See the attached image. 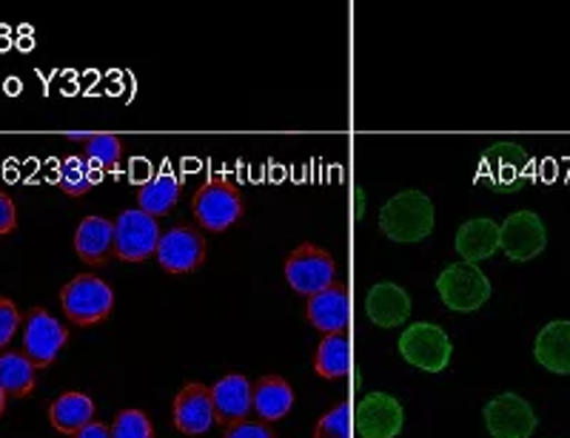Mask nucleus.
<instances>
[{"label":"nucleus","instance_id":"nucleus-1","mask_svg":"<svg viewBox=\"0 0 570 438\" xmlns=\"http://www.w3.org/2000/svg\"><path fill=\"white\" fill-rule=\"evenodd\" d=\"M434 202L428 200V193L422 191H400L391 197L380 211V231L391 239V242H402V246H414L422 239L431 237L434 231Z\"/></svg>","mask_w":570,"mask_h":438},{"label":"nucleus","instance_id":"nucleus-2","mask_svg":"<svg viewBox=\"0 0 570 438\" xmlns=\"http://www.w3.org/2000/svg\"><path fill=\"white\" fill-rule=\"evenodd\" d=\"M60 302H63V313L69 316L71 325L91 328V325L109 319L111 308H115V290L95 273H83L60 290Z\"/></svg>","mask_w":570,"mask_h":438},{"label":"nucleus","instance_id":"nucleus-3","mask_svg":"<svg viewBox=\"0 0 570 438\" xmlns=\"http://www.w3.org/2000/svg\"><path fill=\"white\" fill-rule=\"evenodd\" d=\"M191 211L206 231L223 233L246 213V200L232 180L214 177V180L203 182L200 191L195 193Z\"/></svg>","mask_w":570,"mask_h":438},{"label":"nucleus","instance_id":"nucleus-4","mask_svg":"<svg viewBox=\"0 0 570 438\" xmlns=\"http://www.w3.org/2000/svg\"><path fill=\"white\" fill-rule=\"evenodd\" d=\"M436 293L442 305L456 313H473L491 299V282L476 265L454 262L436 277Z\"/></svg>","mask_w":570,"mask_h":438},{"label":"nucleus","instance_id":"nucleus-5","mask_svg":"<svg viewBox=\"0 0 570 438\" xmlns=\"http://www.w3.org/2000/svg\"><path fill=\"white\" fill-rule=\"evenodd\" d=\"M531 177V157L517 142H497L482 155L480 182L497 193H519Z\"/></svg>","mask_w":570,"mask_h":438},{"label":"nucleus","instance_id":"nucleus-6","mask_svg":"<svg viewBox=\"0 0 570 438\" xmlns=\"http://www.w3.org/2000/svg\"><path fill=\"white\" fill-rule=\"evenodd\" d=\"M454 354L451 336L434 322H416L400 336V356L411 368L428 370V374H442Z\"/></svg>","mask_w":570,"mask_h":438},{"label":"nucleus","instance_id":"nucleus-7","mask_svg":"<svg viewBox=\"0 0 570 438\" xmlns=\"http://www.w3.org/2000/svg\"><path fill=\"white\" fill-rule=\"evenodd\" d=\"M337 277V265L325 253L323 248L305 242V246L294 248V253L285 259V279L292 285L294 293L312 299L320 290L331 288Z\"/></svg>","mask_w":570,"mask_h":438},{"label":"nucleus","instance_id":"nucleus-8","mask_svg":"<svg viewBox=\"0 0 570 438\" xmlns=\"http://www.w3.org/2000/svg\"><path fill=\"white\" fill-rule=\"evenodd\" d=\"M160 226L157 219L142 213L140 208L124 211L115 219V257L124 262H146L160 246Z\"/></svg>","mask_w":570,"mask_h":438},{"label":"nucleus","instance_id":"nucleus-9","mask_svg":"<svg viewBox=\"0 0 570 438\" xmlns=\"http://www.w3.org/2000/svg\"><path fill=\"white\" fill-rule=\"evenodd\" d=\"M69 330L63 322H58L46 308H32L27 313V325H23V354L32 361L35 370L49 368L58 359L60 350L66 348Z\"/></svg>","mask_w":570,"mask_h":438},{"label":"nucleus","instance_id":"nucleus-10","mask_svg":"<svg viewBox=\"0 0 570 438\" xmlns=\"http://www.w3.org/2000/svg\"><path fill=\"white\" fill-rule=\"evenodd\" d=\"M548 246V231L539 213L517 211L499 226V251L513 262H531Z\"/></svg>","mask_w":570,"mask_h":438},{"label":"nucleus","instance_id":"nucleus-11","mask_svg":"<svg viewBox=\"0 0 570 438\" xmlns=\"http://www.w3.org/2000/svg\"><path fill=\"white\" fill-rule=\"evenodd\" d=\"M157 262L166 273H191L206 262V239L195 226H177L160 237Z\"/></svg>","mask_w":570,"mask_h":438},{"label":"nucleus","instance_id":"nucleus-12","mask_svg":"<svg viewBox=\"0 0 570 438\" xmlns=\"http://www.w3.org/2000/svg\"><path fill=\"white\" fill-rule=\"evenodd\" d=\"M482 419L493 438H528L537 430V412L517 394H502L488 401Z\"/></svg>","mask_w":570,"mask_h":438},{"label":"nucleus","instance_id":"nucleus-13","mask_svg":"<svg viewBox=\"0 0 570 438\" xmlns=\"http://www.w3.org/2000/svg\"><path fill=\"white\" fill-rule=\"evenodd\" d=\"M405 425V410L389 394H368L356 405V432L363 438H396Z\"/></svg>","mask_w":570,"mask_h":438},{"label":"nucleus","instance_id":"nucleus-14","mask_svg":"<svg viewBox=\"0 0 570 438\" xmlns=\"http://www.w3.org/2000/svg\"><path fill=\"white\" fill-rule=\"evenodd\" d=\"M254 385L243 374L223 376L217 385L212 387L214 401V421H220L223 427H234L246 421L248 412L254 410Z\"/></svg>","mask_w":570,"mask_h":438},{"label":"nucleus","instance_id":"nucleus-15","mask_svg":"<svg viewBox=\"0 0 570 438\" xmlns=\"http://www.w3.org/2000/svg\"><path fill=\"white\" fill-rule=\"evenodd\" d=\"M175 425L186 436H203L214 425L212 387L200 381H188L175 399Z\"/></svg>","mask_w":570,"mask_h":438},{"label":"nucleus","instance_id":"nucleus-16","mask_svg":"<svg viewBox=\"0 0 570 438\" xmlns=\"http://www.w3.org/2000/svg\"><path fill=\"white\" fill-rule=\"evenodd\" d=\"M365 313L376 328H400L402 322H409L411 316L409 290L394 282L374 285L365 297Z\"/></svg>","mask_w":570,"mask_h":438},{"label":"nucleus","instance_id":"nucleus-17","mask_svg":"<svg viewBox=\"0 0 570 438\" xmlns=\"http://www.w3.org/2000/svg\"><path fill=\"white\" fill-rule=\"evenodd\" d=\"M305 319L325 336H343V330L348 328V297L343 285H331L314 293L305 305Z\"/></svg>","mask_w":570,"mask_h":438},{"label":"nucleus","instance_id":"nucleus-18","mask_svg":"<svg viewBox=\"0 0 570 438\" xmlns=\"http://www.w3.org/2000/svg\"><path fill=\"white\" fill-rule=\"evenodd\" d=\"M454 246L460 251L462 262L480 265L499 251V226L488 217H476L462 222L454 237Z\"/></svg>","mask_w":570,"mask_h":438},{"label":"nucleus","instance_id":"nucleus-19","mask_svg":"<svg viewBox=\"0 0 570 438\" xmlns=\"http://www.w3.org/2000/svg\"><path fill=\"white\" fill-rule=\"evenodd\" d=\"M75 253L86 265H106L115 257V222L106 217H86L75 231Z\"/></svg>","mask_w":570,"mask_h":438},{"label":"nucleus","instance_id":"nucleus-20","mask_svg":"<svg viewBox=\"0 0 570 438\" xmlns=\"http://www.w3.org/2000/svg\"><path fill=\"white\" fill-rule=\"evenodd\" d=\"M533 356L544 370L557 376H570V319H557L539 330L533 342Z\"/></svg>","mask_w":570,"mask_h":438},{"label":"nucleus","instance_id":"nucleus-21","mask_svg":"<svg viewBox=\"0 0 570 438\" xmlns=\"http://www.w3.org/2000/svg\"><path fill=\"white\" fill-rule=\"evenodd\" d=\"M252 399H254V412L259 416V421L268 425V421H279L292 412L294 390L283 376H263L259 381H254Z\"/></svg>","mask_w":570,"mask_h":438},{"label":"nucleus","instance_id":"nucleus-22","mask_svg":"<svg viewBox=\"0 0 570 438\" xmlns=\"http://www.w3.org/2000/svg\"><path fill=\"white\" fill-rule=\"evenodd\" d=\"M180 177L171 175V171H163V175L151 177V180H146L137 188V208L155 219L166 217L177 206V200H180Z\"/></svg>","mask_w":570,"mask_h":438},{"label":"nucleus","instance_id":"nucleus-23","mask_svg":"<svg viewBox=\"0 0 570 438\" xmlns=\"http://www.w3.org/2000/svg\"><path fill=\"white\" fill-rule=\"evenodd\" d=\"M49 421L58 432L66 436H78L83 427L95 421V401L86 394H63L49 407Z\"/></svg>","mask_w":570,"mask_h":438},{"label":"nucleus","instance_id":"nucleus-24","mask_svg":"<svg viewBox=\"0 0 570 438\" xmlns=\"http://www.w3.org/2000/svg\"><path fill=\"white\" fill-rule=\"evenodd\" d=\"M38 385L35 379V365L27 359V354H3L0 356V390L12 399H23Z\"/></svg>","mask_w":570,"mask_h":438},{"label":"nucleus","instance_id":"nucleus-25","mask_svg":"<svg viewBox=\"0 0 570 438\" xmlns=\"http://www.w3.org/2000/svg\"><path fill=\"white\" fill-rule=\"evenodd\" d=\"M351 368V348L345 336H325L320 342L317 356H314V370H317L323 379L340 381L348 376Z\"/></svg>","mask_w":570,"mask_h":438},{"label":"nucleus","instance_id":"nucleus-26","mask_svg":"<svg viewBox=\"0 0 570 438\" xmlns=\"http://www.w3.org/2000/svg\"><path fill=\"white\" fill-rule=\"evenodd\" d=\"M60 191H66L69 197H83L91 188L98 186V168L91 166L89 160H80V157H69L60 166L58 175Z\"/></svg>","mask_w":570,"mask_h":438},{"label":"nucleus","instance_id":"nucleus-27","mask_svg":"<svg viewBox=\"0 0 570 438\" xmlns=\"http://www.w3.org/2000/svg\"><path fill=\"white\" fill-rule=\"evenodd\" d=\"M124 157V146L115 135H91V140H86V160L98 171H109L120 162Z\"/></svg>","mask_w":570,"mask_h":438},{"label":"nucleus","instance_id":"nucleus-28","mask_svg":"<svg viewBox=\"0 0 570 438\" xmlns=\"http://www.w3.org/2000/svg\"><path fill=\"white\" fill-rule=\"evenodd\" d=\"M111 438H155L149 416L140 410L117 412L115 425H111Z\"/></svg>","mask_w":570,"mask_h":438},{"label":"nucleus","instance_id":"nucleus-29","mask_svg":"<svg viewBox=\"0 0 570 438\" xmlns=\"http://www.w3.org/2000/svg\"><path fill=\"white\" fill-rule=\"evenodd\" d=\"M348 421L351 410L345 401H340L337 407H331L323 419L314 427V438H348Z\"/></svg>","mask_w":570,"mask_h":438},{"label":"nucleus","instance_id":"nucleus-30","mask_svg":"<svg viewBox=\"0 0 570 438\" xmlns=\"http://www.w3.org/2000/svg\"><path fill=\"white\" fill-rule=\"evenodd\" d=\"M20 328V310L12 299H0V348L12 342V336Z\"/></svg>","mask_w":570,"mask_h":438},{"label":"nucleus","instance_id":"nucleus-31","mask_svg":"<svg viewBox=\"0 0 570 438\" xmlns=\"http://www.w3.org/2000/svg\"><path fill=\"white\" fill-rule=\"evenodd\" d=\"M223 438H274V432L263 421H240V425L228 427Z\"/></svg>","mask_w":570,"mask_h":438},{"label":"nucleus","instance_id":"nucleus-32","mask_svg":"<svg viewBox=\"0 0 570 438\" xmlns=\"http://www.w3.org/2000/svg\"><path fill=\"white\" fill-rule=\"evenodd\" d=\"M18 228V208L7 191H0V237H7Z\"/></svg>","mask_w":570,"mask_h":438},{"label":"nucleus","instance_id":"nucleus-33","mask_svg":"<svg viewBox=\"0 0 570 438\" xmlns=\"http://www.w3.org/2000/svg\"><path fill=\"white\" fill-rule=\"evenodd\" d=\"M75 438H111V427L100 425V421H91V425L83 427Z\"/></svg>","mask_w":570,"mask_h":438},{"label":"nucleus","instance_id":"nucleus-34","mask_svg":"<svg viewBox=\"0 0 570 438\" xmlns=\"http://www.w3.org/2000/svg\"><path fill=\"white\" fill-rule=\"evenodd\" d=\"M356 219H363L365 217V191L363 188H356Z\"/></svg>","mask_w":570,"mask_h":438},{"label":"nucleus","instance_id":"nucleus-35","mask_svg":"<svg viewBox=\"0 0 570 438\" xmlns=\"http://www.w3.org/2000/svg\"><path fill=\"white\" fill-rule=\"evenodd\" d=\"M7 399H9V396L0 390V416H3V410H7Z\"/></svg>","mask_w":570,"mask_h":438}]
</instances>
